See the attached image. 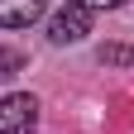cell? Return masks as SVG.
<instances>
[{
  "mask_svg": "<svg viewBox=\"0 0 134 134\" xmlns=\"http://www.w3.org/2000/svg\"><path fill=\"white\" fill-rule=\"evenodd\" d=\"M38 125V100L29 91H10L0 100V134H34Z\"/></svg>",
  "mask_w": 134,
  "mask_h": 134,
  "instance_id": "cell-1",
  "label": "cell"
},
{
  "mask_svg": "<svg viewBox=\"0 0 134 134\" xmlns=\"http://www.w3.org/2000/svg\"><path fill=\"white\" fill-rule=\"evenodd\" d=\"M86 34H91V10H81V5H62L53 19H48V43H58V48L81 43Z\"/></svg>",
  "mask_w": 134,
  "mask_h": 134,
  "instance_id": "cell-2",
  "label": "cell"
},
{
  "mask_svg": "<svg viewBox=\"0 0 134 134\" xmlns=\"http://www.w3.org/2000/svg\"><path fill=\"white\" fill-rule=\"evenodd\" d=\"M48 0H0V29H29L34 19H43Z\"/></svg>",
  "mask_w": 134,
  "mask_h": 134,
  "instance_id": "cell-3",
  "label": "cell"
},
{
  "mask_svg": "<svg viewBox=\"0 0 134 134\" xmlns=\"http://www.w3.org/2000/svg\"><path fill=\"white\" fill-rule=\"evenodd\" d=\"M100 62H105V67H129L134 53H129L125 43H105V48H100Z\"/></svg>",
  "mask_w": 134,
  "mask_h": 134,
  "instance_id": "cell-4",
  "label": "cell"
},
{
  "mask_svg": "<svg viewBox=\"0 0 134 134\" xmlns=\"http://www.w3.org/2000/svg\"><path fill=\"white\" fill-rule=\"evenodd\" d=\"M24 58L14 53V48H0V77H14V67H19Z\"/></svg>",
  "mask_w": 134,
  "mask_h": 134,
  "instance_id": "cell-5",
  "label": "cell"
},
{
  "mask_svg": "<svg viewBox=\"0 0 134 134\" xmlns=\"http://www.w3.org/2000/svg\"><path fill=\"white\" fill-rule=\"evenodd\" d=\"M67 5H81V10H120L125 0H67Z\"/></svg>",
  "mask_w": 134,
  "mask_h": 134,
  "instance_id": "cell-6",
  "label": "cell"
}]
</instances>
